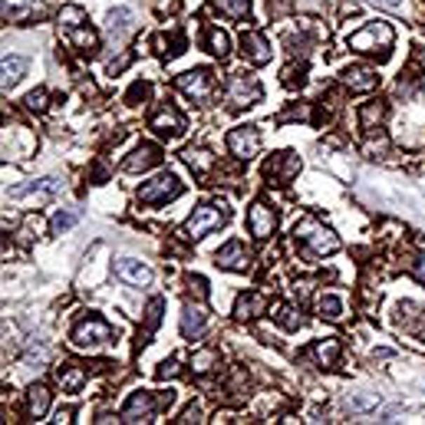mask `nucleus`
Here are the masks:
<instances>
[{"label":"nucleus","mask_w":425,"mask_h":425,"mask_svg":"<svg viewBox=\"0 0 425 425\" xmlns=\"http://www.w3.org/2000/svg\"><path fill=\"white\" fill-rule=\"evenodd\" d=\"M66 33V40L73 46H79V50H96L99 46V36H96V30H89V27H73V30H63Z\"/></svg>","instance_id":"27"},{"label":"nucleus","mask_w":425,"mask_h":425,"mask_svg":"<svg viewBox=\"0 0 425 425\" xmlns=\"http://www.w3.org/2000/svg\"><path fill=\"white\" fill-rule=\"evenodd\" d=\"M60 382H63L66 393H79V389H83V382H86V372L79 370L76 363H63V370H60Z\"/></svg>","instance_id":"28"},{"label":"nucleus","mask_w":425,"mask_h":425,"mask_svg":"<svg viewBox=\"0 0 425 425\" xmlns=\"http://www.w3.org/2000/svg\"><path fill=\"white\" fill-rule=\"evenodd\" d=\"M241 50H244V56H248L254 66L271 63V43H267V40H264V33H257V30H244V33H241Z\"/></svg>","instance_id":"15"},{"label":"nucleus","mask_w":425,"mask_h":425,"mask_svg":"<svg viewBox=\"0 0 425 425\" xmlns=\"http://www.w3.org/2000/svg\"><path fill=\"white\" fill-rule=\"evenodd\" d=\"M386 119V102L382 99H376V102H366V106H360V129L366 132V135H372V132L379 129V122Z\"/></svg>","instance_id":"21"},{"label":"nucleus","mask_w":425,"mask_h":425,"mask_svg":"<svg viewBox=\"0 0 425 425\" xmlns=\"http://www.w3.org/2000/svg\"><path fill=\"white\" fill-rule=\"evenodd\" d=\"M300 172V158L294 152H277L274 158L264 162V178L271 182V185H287V182H294V175Z\"/></svg>","instance_id":"9"},{"label":"nucleus","mask_w":425,"mask_h":425,"mask_svg":"<svg viewBox=\"0 0 425 425\" xmlns=\"http://www.w3.org/2000/svg\"><path fill=\"white\" fill-rule=\"evenodd\" d=\"M393 40H396L393 27L376 20V23H366L360 33H353L346 43H349V50H356V53H372V56H379V60H389Z\"/></svg>","instance_id":"1"},{"label":"nucleus","mask_w":425,"mask_h":425,"mask_svg":"<svg viewBox=\"0 0 425 425\" xmlns=\"http://www.w3.org/2000/svg\"><path fill=\"white\" fill-rule=\"evenodd\" d=\"M112 274H116L122 283H129V287H145V283H152V271H149L142 261H132V257H119V261L112 264Z\"/></svg>","instance_id":"12"},{"label":"nucleus","mask_w":425,"mask_h":425,"mask_svg":"<svg viewBox=\"0 0 425 425\" xmlns=\"http://www.w3.org/2000/svg\"><path fill=\"white\" fill-rule=\"evenodd\" d=\"M228 152L238 155V158H254L261 152V132L254 126H238V129L228 132Z\"/></svg>","instance_id":"10"},{"label":"nucleus","mask_w":425,"mask_h":425,"mask_svg":"<svg viewBox=\"0 0 425 425\" xmlns=\"http://www.w3.org/2000/svg\"><path fill=\"white\" fill-rule=\"evenodd\" d=\"M175 86L182 89L188 99L205 102L215 93V76H211V69H188V73H182V76L175 79Z\"/></svg>","instance_id":"8"},{"label":"nucleus","mask_w":425,"mask_h":425,"mask_svg":"<svg viewBox=\"0 0 425 425\" xmlns=\"http://www.w3.org/2000/svg\"><path fill=\"white\" fill-rule=\"evenodd\" d=\"M162 310H165V300L162 297H155L152 304H149V310H145V337H152L155 327L162 323Z\"/></svg>","instance_id":"36"},{"label":"nucleus","mask_w":425,"mask_h":425,"mask_svg":"<svg viewBox=\"0 0 425 425\" xmlns=\"http://www.w3.org/2000/svg\"><path fill=\"white\" fill-rule=\"evenodd\" d=\"M106 20H109V33H112V36H122V33L129 30V20H132V13L126 11V7H119V11H112L109 17H106Z\"/></svg>","instance_id":"38"},{"label":"nucleus","mask_w":425,"mask_h":425,"mask_svg":"<svg viewBox=\"0 0 425 425\" xmlns=\"http://www.w3.org/2000/svg\"><path fill=\"white\" fill-rule=\"evenodd\" d=\"M152 129L158 132V135L175 139V135H182V132H185V116L175 109V106H165V109H158L152 116Z\"/></svg>","instance_id":"16"},{"label":"nucleus","mask_w":425,"mask_h":425,"mask_svg":"<svg viewBox=\"0 0 425 425\" xmlns=\"http://www.w3.org/2000/svg\"><path fill=\"white\" fill-rule=\"evenodd\" d=\"M376 4H382V7H399L403 0H376Z\"/></svg>","instance_id":"48"},{"label":"nucleus","mask_w":425,"mask_h":425,"mask_svg":"<svg viewBox=\"0 0 425 425\" xmlns=\"http://www.w3.org/2000/svg\"><path fill=\"white\" fill-rule=\"evenodd\" d=\"M40 231H43V218H40V215H27L17 234H20V241H23V244H30L33 238H40Z\"/></svg>","instance_id":"35"},{"label":"nucleus","mask_w":425,"mask_h":425,"mask_svg":"<svg viewBox=\"0 0 425 425\" xmlns=\"http://www.w3.org/2000/svg\"><path fill=\"white\" fill-rule=\"evenodd\" d=\"M294 238H297V244H304V248H306V254H333V251H339V238L330 228H323L316 218L297 221Z\"/></svg>","instance_id":"2"},{"label":"nucleus","mask_w":425,"mask_h":425,"mask_svg":"<svg viewBox=\"0 0 425 425\" xmlns=\"http://www.w3.org/2000/svg\"><path fill=\"white\" fill-rule=\"evenodd\" d=\"M316 310H320L323 320H339V316H343V300L333 297V294H323L320 300H316Z\"/></svg>","instance_id":"33"},{"label":"nucleus","mask_w":425,"mask_h":425,"mask_svg":"<svg viewBox=\"0 0 425 425\" xmlns=\"http://www.w3.org/2000/svg\"><path fill=\"white\" fill-rule=\"evenodd\" d=\"M412 274H415V277H419V281L425 283V254H422V257H419V261L412 264Z\"/></svg>","instance_id":"47"},{"label":"nucleus","mask_w":425,"mask_h":425,"mask_svg":"<svg viewBox=\"0 0 425 425\" xmlns=\"http://www.w3.org/2000/svg\"><path fill=\"white\" fill-rule=\"evenodd\" d=\"M27 73V60L23 56H4V89H13Z\"/></svg>","instance_id":"25"},{"label":"nucleus","mask_w":425,"mask_h":425,"mask_svg":"<svg viewBox=\"0 0 425 425\" xmlns=\"http://www.w3.org/2000/svg\"><path fill=\"white\" fill-rule=\"evenodd\" d=\"M205 327H208L205 306L185 304V310H182V337H185V339H198L201 333H205Z\"/></svg>","instance_id":"19"},{"label":"nucleus","mask_w":425,"mask_h":425,"mask_svg":"<svg viewBox=\"0 0 425 425\" xmlns=\"http://www.w3.org/2000/svg\"><path fill=\"white\" fill-rule=\"evenodd\" d=\"M63 191V182L60 178H40V182H27V185H17L7 191V198H27V195H36V198H56Z\"/></svg>","instance_id":"17"},{"label":"nucleus","mask_w":425,"mask_h":425,"mask_svg":"<svg viewBox=\"0 0 425 425\" xmlns=\"http://www.w3.org/2000/svg\"><path fill=\"white\" fill-rule=\"evenodd\" d=\"M267 306V300H264L261 294H241L238 300H234V316L238 320H251V316H257Z\"/></svg>","instance_id":"24"},{"label":"nucleus","mask_w":425,"mask_h":425,"mask_svg":"<svg viewBox=\"0 0 425 425\" xmlns=\"http://www.w3.org/2000/svg\"><path fill=\"white\" fill-rule=\"evenodd\" d=\"M215 7H218L224 17L241 20V17H248V13H251V0H215Z\"/></svg>","instance_id":"34"},{"label":"nucleus","mask_w":425,"mask_h":425,"mask_svg":"<svg viewBox=\"0 0 425 425\" xmlns=\"http://www.w3.org/2000/svg\"><path fill=\"white\" fill-rule=\"evenodd\" d=\"M76 221H79V211H76V208H69V211H60V215L53 218V234H63V231H69L73 224H76Z\"/></svg>","instance_id":"39"},{"label":"nucleus","mask_w":425,"mask_h":425,"mask_svg":"<svg viewBox=\"0 0 425 425\" xmlns=\"http://www.w3.org/2000/svg\"><path fill=\"white\" fill-rule=\"evenodd\" d=\"M271 316L281 323L283 330H297L300 323H304V320H300V313H297L294 306H287V304H274L271 306Z\"/></svg>","instance_id":"31"},{"label":"nucleus","mask_w":425,"mask_h":425,"mask_svg":"<svg viewBox=\"0 0 425 425\" xmlns=\"http://www.w3.org/2000/svg\"><path fill=\"white\" fill-rule=\"evenodd\" d=\"M27 106H30L33 112H43V109H46V93H43V89L30 93V96H27Z\"/></svg>","instance_id":"42"},{"label":"nucleus","mask_w":425,"mask_h":425,"mask_svg":"<svg viewBox=\"0 0 425 425\" xmlns=\"http://www.w3.org/2000/svg\"><path fill=\"white\" fill-rule=\"evenodd\" d=\"M379 405V396H349V409H376Z\"/></svg>","instance_id":"40"},{"label":"nucleus","mask_w":425,"mask_h":425,"mask_svg":"<svg viewBox=\"0 0 425 425\" xmlns=\"http://www.w3.org/2000/svg\"><path fill=\"white\" fill-rule=\"evenodd\" d=\"M310 356H313L323 370H333L339 360V343L337 339H316L313 346H310Z\"/></svg>","instance_id":"22"},{"label":"nucleus","mask_w":425,"mask_h":425,"mask_svg":"<svg viewBox=\"0 0 425 425\" xmlns=\"http://www.w3.org/2000/svg\"><path fill=\"white\" fill-rule=\"evenodd\" d=\"M155 376H158V379H172V376H178V360H165Z\"/></svg>","instance_id":"43"},{"label":"nucleus","mask_w":425,"mask_h":425,"mask_svg":"<svg viewBox=\"0 0 425 425\" xmlns=\"http://www.w3.org/2000/svg\"><path fill=\"white\" fill-rule=\"evenodd\" d=\"M152 46H155V50H158L162 56H168V60H172V56H178L182 50H185V36L175 30V33H172V40H168L165 33H158V36L152 40Z\"/></svg>","instance_id":"29"},{"label":"nucleus","mask_w":425,"mask_h":425,"mask_svg":"<svg viewBox=\"0 0 425 425\" xmlns=\"http://www.w3.org/2000/svg\"><path fill=\"white\" fill-rule=\"evenodd\" d=\"M149 93H152V86H149V83H135V86L129 89V96H126V99H129V102H135V99H145Z\"/></svg>","instance_id":"44"},{"label":"nucleus","mask_w":425,"mask_h":425,"mask_svg":"<svg viewBox=\"0 0 425 425\" xmlns=\"http://www.w3.org/2000/svg\"><path fill=\"white\" fill-rule=\"evenodd\" d=\"M109 339H112V327L102 320V316H89V320H83V323L73 330V346L89 349V353H96L99 346H106Z\"/></svg>","instance_id":"4"},{"label":"nucleus","mask_w":425,"mask_h":425,"mask_svg":"<svg viewBox=\"0 0 425 425\" xmlns=\"http://www.w3.org/2000/svg\"><path fill=\"white\" fill-rule=\"evenodd\" d=\"M343 83H346L353 93H370V89L379 86V76L366 69V66H346L343 69Z\"/></svg>","instance_id":"20"},{"label":"nucleus","mask_w":425,"mask_h":425,"mask_svg":"<svg viewBox=\"0 0 425 425\" xmlns=\"http://www.w3.org/2000/svg\"><path fill=\"white\" fill-rule=\"evenodd\" d=\"M129 66V56H122V60H116V63H109V76H116V73H122Z\"/></svg>","instance_id":"46"},{"label":"nucleus","mask_w":425,"mask_h":425,"mask_svg":"<svg viewBox=\"0 0 425 425\" xmlns=\"http://www.w3.org/2000/svg\"><path fill=\"white\" fill-rule=\"evenodd\" d=\"M215 264L224 267V271H248V267H251V251H248L241 241H228V244L215 254Z\"/></svg>","instance_id":"13"},{"label":"nucleus","mask_w":425,"mask_h":425,"mask_svg":"<svg viewBox=\"0 0 425 425\" xmlns=\"http://www.w3.org/2000/svg\"><path fill=\"white\" fill-rule=\"evenodd\" d=\"M182 191H185V185H182L172 172H165V175H158V178H152V182H145V185L139 188V201L142 205H165V201L178 198Z\"/></svg>","instance_id":"5"},{"label":"nucleus","mask_w":425,"mask_h":425,"mask_svg":"<svg viewBox=\"0 0 425 425\" xmlns=\"http://www.w3.org/2000/svg\"><path fill=\"white\" fill-rule=\"evenodd\" d=\"M27 399H30V415H33V419H43L46 409H50V389L36 382V386H30V396H27Z\"/></svg>","instance_id":"30"},{"label":"nucleus","mask_w":425,"mask_h":425,"mask_svg":"<svg viewBox=\"0 0 425 425\" xmlns=\"http://www.w3.org/2000/svg\"><path fill=\"white\" fill-rule=\"evenodd\" d=\"M221 363V353L218 349H198L195 356H191V372H195V376H205V372H211L215 370V366H218Z\"/></svg>","instance_id":"26"},{"label":"nucleus","mask_w":425,"mask_h":425,"mask_svg":"<svg viewBox=\"0 0 425 425\" xmlns=\"http://www.w3.org/2000/svg\"><path fill=\"white\" fill-rule=\"evenodd\" d=\"M277 228V215H274V208L267 201H254L251 211H248V231H251L257 241H267Z\"/></svg>","instance_id":"11"},{"label":"nucleus","mask_w":425,"mask_h":425,"mask_svg":"<svg viewBox=\"0 0 425 425\" xmlns=\"http://www.w3.org/2000/svg\"><path fill=\"white\" fill-rule=\"evenodd\" d=\"M228 218H231V211L224 201H208V205L195 208V215L185 221V238H191V241L205 238V234H211L215 228H221Z\"/></svg>","instance_id":"3"},{"label":"nucleus","mask_w":425,"mask_h":425,"mask_svg":"<svg viewBox=\"0 0 425 425\" xmlns=\"http://www.w3.org/2000/svg\"><path fill=\"white\" fill-rule=\"evenodd\" d=\"M264 89L261 83L254 76H248V73H234V76L228 79V102L231 109H244V106H254V102H261Z\"/></svg>","instance_id":"7"},{"label":"nucleus","mask_w":425,"mask_h":425,"mask_svg":"<svg viewBox=\"0 0 425 425\" xmlns=\"http://www.w3.org/2000/svg\"><path fill=\"white\" fill-rule=\"evenodd\" d=\"M182 162H185L191 172L208 175L211 168H215V155L208 152V149H195V145H191V149H185V152H182Z\"/></svg>","instance_id":"23"},{"label":"nucleus","mask_w":425,"mask_h":425,"mask_svg":"<svg viewBox=\"0 0 425 425\" xmlns=\"http://www.w3.org/2000/svg\"><path fill=\"white\" fill-rule=\"evenodd\" d=\"M198 415H201V409H198V405H188L185 412H182V419H178V422H198Z\"/></svg>","instance_id":"45"},{"label":"nucleus","mask_w":425,"mask_h":425,"mask_svg":"<svg viewBox=\"0 0 425 425\" xmlns=\"http://www.w3.org/2000/svg\"><path fill=\"white\" fill-rule=\"evenodd\" d=\"M172 399H175L172 393L162 396V399H155L152 393H132L119 415H122V422H149L155 415V409H158V405H168Z\"/></svg>","instance_id":"6"},{"label":"nucleus","mask_w":425,"mask_h":425,"mask_svg":"<svg viewBox=\"0 0 425 425\" xmlns=\"http://www.w3.org/2000/svg\"><path fill=\"white\" fill-rule=\"evenodd\" d=\"M158 162H162L158 145H139V149L122 162V168H126V172H149V168H155Z\"/></svg>","instance_id":"18"},{"label":"nucleus","mask_w":425,"mask_h":425,"mask_svg":"<svg viewBox=\"0 0 425 425\" xmlns=\"http://www.w3.org/2000/svg\"><path fill=\"white\" fill-rule=\"evenodd\" d=\"M83 20H86V11L83 7H63V13H60V27L63 30H73V27H83Z\"/></svg>","instance_id":"37"},{"label":"nucleus","mask_w":425,"mask_h":425,"mask_svg":"<svg viewBox=\"0 0 425 425\" xmlns=\"http://www.w3.org/2000/svg\"><path fill=\"white\" fill-rule=\"evenodd\" d=\"M304 73H306V66H287L283 69V83L287 86H297V83L304 86Z\"/></svg>","instance_id":"41"},{"label":"nucleus","mask_w":425,"mask_h":425,"mask_svg":"<svg viewBox=\"0 0 425 425\" xmlns=\"http://www.w3.org/2000/svg\"><path fill=\"white\" fill-rule=\"evenodd\" d=\"M205 43H208V50H211L215 56H221V60H224V56H228V50H231L228 33L218 30V27H211V30L205 33Z\"/></svg>","instance_id":"32"},{"label":"nucleus","mask_w":425,"mask_h":425,"mask_svg":"<svg viewBox=\"0 0 425 425\" xmlns=\"http://www.w3.org/2000/svg\"><path fill=\"white\" fill-rule=\"evenodd\" d=\"M43 13L46 11L40 0H4V20L7 23H30Z\"/></svg>","instance_id":"14"}]
</instances>
